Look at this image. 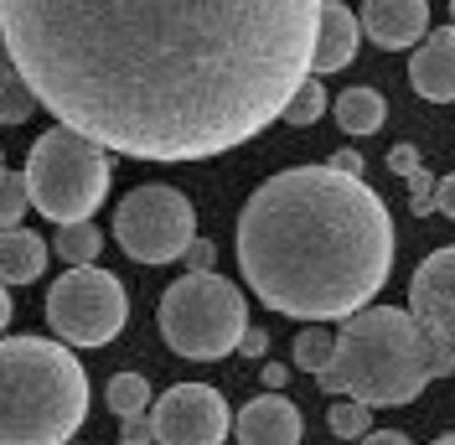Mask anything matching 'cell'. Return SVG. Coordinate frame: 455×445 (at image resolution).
<instances>
[{
    "mask_svg": "<svg viewBox=\"0 0 455 445\" xmlns=\"http://www.w3.org/2000/svg\"><path fill=\"white\" fill-rule=\"evenodd\" d=\"M326 0H0L42 109L135 161H207L264 135L311 73Z\"/></svg>",
    "mask_w": 455,
    "mask_h": 445,
    "instance_id": "6da1fadb",
    "label": "cell"
},
{
    "mask_svg": "<svg viewBox=\"0 0 455 445\" xmlns=\"http://www.w3.org/2000/svg\"><path fill=\"white\" fill-rule=\"evenodd\" d=\"M238 264L259 301L300 321H347L388 285L394 218L341 166L280 171L243 202Z\"/></svg>",
    "mask_w": 455,
    "mask_h": 445,
    "instance_id": "7a4b0ae2",
    "label": "cell"
},
{
    "mask_svg": "<svg viewBox=\"0 0 455 445\" xmlns=\"http://www.w3.org/2000/svg\"><path fill=\"white\" fill-rule=\"evenodd\" d=\"M445 373H455V347L419 327L414 311L363 306L341 321L337 358L315 378H321V393H347V399H363L368 409H394Z\"/></svg>",
    "mask_w": 455,
    "mask_h": 445,
    "instance_id": "3957f363",
    "label": "cell"
},
{
    "mask_svg": "<svg viewBox=\"0 0 455 445\" xmlns=\"http://www.w3.org/2000/svg\"><path fill=\"white\" fill-rule=\"evenodd\" d=\"M84 419V362L47 336H0V445H68Z\"/></svg>",
    "mask_w": 455,
    "mask_h": 445,
    "instance_id": "277c9868",
    "label": "cell"
},
{
    "mask_svg": "<svg viewBox=\"0 0 455 445\" xmlns=\"http://www.w3.org/2000/svg\"><path fill=\"white\" fill-rule=\"evenodd\" d=\"M27 202L62 228V222H88L99 202L109 197V156L88 135L57 125L31 145L27 156Z\"/></svg>",
    "mask_w": 455,
    "mask_h": 445,
    "instance_id": "5b68a950",
    "label": "cell"
},
{
    "mask_svg": "<svg viewBox=\"0 0 455 445\" xmlns=\"http://www.w3.org/2000/svg\"><path fill=\"white\" fill-rule=\"evenodd\" d=\"M161 336L176 358L192 362H218L238 347V336L249 327V306H243V290L233 279L212 275H187L176 279L166 295H161Z\"/></svg>",
    "mask_w": 455,
    "mask_h": 445,
    "instance_id": "8992f818",
    "label": "cell"
},
{
    "mask_svg": "<svg viewBox=\"0 0 455 445\" xmlns=\"http://www.w3.org/2000/svg\"><path fill=\"white\" fill-rule=\"evenodd\" d=\"M47 321L68 347H104L130 321V295L109 270L73 264L68 275L47 290Z\"/></svg>",
    "mask_w": 455,
    "mask_h": 445,
    "instance_id": "52a82bcc",
    "label": "cell"
},
{
    "mask_svg": "<svg viewBox=\"0 0 455 445\" xmlns=\"http://www.w3.org/2000/svg\"><path fill=\"white\" fill-rule=\"evenodd\" d=\"M114 239H119V249L130 254V259H140V264H171L197 239L192 202L176 187H135L130 197H119Z\"/></svg>",
    "mask_w": 455,
    "mask_h": 445,
    "instance_id": "ba28073f",
    "label": "cell"
},
{
    "mask_svg": "<svg viewBox=\"0 0 455 445\" xmlns=\"http://www.w3.org/2000/svg\"><path fill=\"white\" fill-rule=\"evenodd\" d=\"M233 435L223 393L207 384H176L150 399V441L156 445H223Z\"/></svg>",
    "mask_w": 455,
    "mask_h": 445,
    "instance_id": "9c48e42d",
    "label": "cell"
},
{
    "mask_svg": "<svg viewBox=\"0 0 455 445\" xmlns=\"http://www.w3.org/2000/svg\"><path fill=\"white\" fill-rule=\"evenodd\" d=\"M409 311H414L419 327H429L435 336H445L455 347V244L451 249H435L414 270V279H409Z\"/></svg>",
    "mask_w": 455,
    "mask_h": 445,
    "instance_id": "30bf717a",
    "label": "cell"
},
{
    "mask_svg": "<svg viewBox=\"0 0 455 445\" xmlns=\"http://www.w3.org/2000/svg\"><path fill=\"white\" fill-rule=\"evenodd\" d=\"M357 27L368 31L378 47L403 53L414 42H425L429 31V0H368L357 11Z\"/></svg>",
    "mask_w": 455,
    "mask_h": 445,
    "instance_id": "8fae6325",
    "label": "cell"
},
{
    "mask_svg": "<svg viewBox=\"0 0 455 445\" xmlns=\"http://www.w3.org/2000/svg\"><path fill=\"white\" fill-rule=\"evenodd\" d=\"M300 430H306L300 425V409L284 393H259L233 419L238 445H300Z\"/></svg>",
    "mask_w": 455,
    "mask_h": 445,
    "instance_id": "7c38bea8",
    "label": "cell"
},
{
    "mask_svg": "<svg viewBox=\"0 0 455 445\" xmlns=\"http://www.w3.org/2000/svg\"><path fill=\"white\" fill-rule=\"evenodd\" d=\"M409 84L419 99H435V104L455 99V27L425 31L419 53L409 57Z\"/></svg>",
    "mask_w": 455,
    "mask_h": 445,
    "instance_id": "4fadbf2b",
    "label": "cell"
},
{
    "mask_svg": "<svg viewBox=\"0 0 455 445\" xmlns=\"http://www.w3.org/2000/svg\"><path fill=\"white\" fill-rule=\"evenodd\" d=\"M357 42H363V27H357V11H347L337 0L321 5V21H315V47H311V73L326 78V73H341L352 57H357Z\"/></svg>",
    "mask_w": 455,
    "mask_h": 445,
    "instance_id": "5bb4252c",
    "label": "cell"
},
{
    "mask_svg": "<svg viewBox=\"0 0 455 445\" xmlns=\"http://www.w3.org/2000/svg\"><path fill=\"white\" fill-rule=\"evenodd\" d=\"M47 270V244L31 228H0V285H31Z\"/></svg>",
    "mask_w": 455,
    "mask_h": 445,
    "instance_id": "9a60e30c",
    "label": "cell"
},
{
    "mask_svg": "<svg viewBox=\"0 0 455 445\" xmlns=\"http://www.w3.org/2000/svg\"><path fill=\"white\" fill-rule=\"evenodd\" d=\"M331 109H337L341 135H372V130H383V119H388V104H383L378 88H347V93H337Z\"/></svg>",
    "mask_w": 455,
    "mask_h": 445,
    "instance_id": "2e32d148",
    "label": "cell"
},
{
    "mask_svg": "<svg viewBox=\"0 0 455 445\" xmlns=\"http://www.w3.org/2000/svg\"><path fill=\"white\" fill-rule=\"evenodd\" d=\"M321 114H326V84H321L315 73H306L300 88L290 93V104H284L280 119H284V125H295V130H306V125H315Z\"/></svg>",
    "mask_w": 455,
    "mask_h": 445,
    "instance_id": "e0dca14e",
    "label": "cell"
},
{
    "mask_svg": "<svg viewBox=\"0 0 455 445\" xmlns=\"http://www.w3.org/2000/svg\"><path fill=\"white\" fill-rule=\"evenodd\" d=\"M104 399H109V409L119 419H135L150 409V384H145L140 373H114L109 389H104Z\"/></svg>",
    "mask_w": 455,
    "mask_h": 445,
    "instance_id": "ac0fdd59",
    "label": "cell"
},
{
    "mask_svg": "<svg viewBox=\"0 0 455 445\" xmlns=\"http://www.w3.org/2000/svg\"><path fill=\"white\" fill-rule=\"evenodd\" d=\"M104 249V233L93 228V222H62L57 228V254L68 259V264H93Z\"/></svg>",
    "mask_w": 455,
    "mask_h": 445,
    "instance_id": "d6986e66",
    "label": "cell"
},
{
    "mask_svg": "<svg viewBox=\"0 0 455 445\" xmlns=\"http://www.w3.org/2000/svg\"><path fill=\"white\" fill-rule=\"evenodd\" d=\"M331 358H337V336H326L321 321L295 336V368H306V373H326Z\"/></svg>",
    "mask_w": 455,
    "mask_h": 445,
    "instance_id": "ffe728a7",
    "label": "cell"
},
{
    "mask_svg": "<svg viewBox=\"0 0 455 445\" xmlns=\"http://www.w3.org/2000/svg\"><path fill=\"white\" fill-rule=\"evenodd\" d=\"M31 109H36V93L27 88V78L16 68H5L0 73V125H21Z\"/></svg>",
    "mask_w": 455,
    "mask_h": 445,
    "instance_id": "44dd1931",
    "label": "cell"
},
{
    "mask_svg": "<svg viewBox=\"0 0 455 445\" xmlns=\"http://www.w3.org/2000/svg\"><path fill=\"white\" fill-rule=\"evenodd\" d=\"M326 425H331V435H341V441H363L372 430V409L363 399H337L331 415H326Z\"/></svg>",
    "mask_w": 455,
    "mask_h": 445,
    "instance_id": "7402d4cb",
    "label": "cell"
},
{
    "mask_svg": "<svg viewBox=\"0 0 455 445\" xmlns=\"http://www.w3.org/2000/svg\"><path fill=\"white\" fill-rule=\"evenodd\" d=\"M27 176H16V171L0 166V228H16L21 213H27Z\"/></svg>",
    "mask_w": 455,
    "mask_h": 445,
    "instance_id": "603a6c76",
    "label": "cell"
},
{
    "mask_svg": "<svg viewBox=\"0 0 455 445\" xmlns=\"http://www.w3.org/2000/svg\"><path fill=\"white\" fill-rule=\"evenodd\" d=\"M181 259L192 264V275H202V270H212V259H218V244H212V239H192V244L181 249Z\"/></svg>",
    "mask_w": 455,
    "mask_h": 445,
    "instance_id": "cb8c5ba5",
    "label": "cell"
},
{
    "mask_svg": "<svg viewBox=\"0 0 455 445\" xmlns=\"http://www.w3.org/2000/svg\"><path fill=\"white\" fill-rule=\"evenodd\" d=\"M409 192H414V213H429L435 207V176H425V166L409 171Z\"/></svg>",
    "mask_w": 455,
    "mask_h": 445,
    "instance_id": "d4e9b609",
    "label": "cell"
},
{
    "mask_svg": "<svg viewBox=\"0 0 455 445\" xmlns=\"http://www.w3.org/2000/svg\"><path fill=\"white\" fill-rule=\"evenodd\" d=\"M388 166H394L398 176H409V171H419V150H414V145H394V150H388Z\"/></svg>",
    "mask_w": 455,
    "mask_h": 445,
    "instance_id": "484cf974",
    "label": "cell"
},
{
    "mask_svg": "<svg viewBox=\"0 0 455 445\" xmlns=\"http://www.w3.org/2000/svg\"><path fill=\"white\" fill-rule=\"evenodd\" d=\"M264 347H269V336L259 332V327H243V336H238L233 352H243V358H264Z\"/></svg>",
    "mask_w": 455,
    "mask_h": 445,
    "instance_id": "4316f807",
    "label": "cell"
},
{
    "mask_svg": "<svg viewBox=\"0 0 455 445\" xmlns=\"http://www.w3.org/2000/svg\"><path fill=\"white\" fill-rule=\"evenodd\" d=\"M435 207H440L445 218H455V171H451V176H440V182H435Z\"/></svg>",
    "mask_w": 455,
    "mask_h": 445,
    "instance_id": "83f0119b",
    "label": "cell"
},
{
    "mask_svg": "<svg viewBox=\"0 0 455 445\" xmlns=\"http://www.w3.org/2000/svg\"><path fill=\"white\" fill-rule=\"evenodd\" d=\"M124 445H150V419L145 415L124 419Z\"/></svg>",
    "mask_w": 455,
    "mask_h": 445,
    "instance_id": "f1b7e54d",
    "label": "cell"
},
{
    "mask_svg": "<svg viewBox=\"0 0 455 445\" xmlns=\"http://www.w3.org/2000/svg\"><path fill=\"white\" fill-rule=\"evenodd\" d=\"M284 384H290V373H284L280 362H264V389H269V393H280Z\"/></svg>",
    "mask_w": 455,
    "mask_h": 445,
    "instance_id": "f546056e",
    "label": "cell"
},
{
    "mask_svg": "<svg viewBox=\"0 0 455 445\" xmlns=\"http://www.w3.org/2000/svg\"><path fill=\"white\" fill-rule=\"evenodd\" d=\"M357 445H409V435H398V430H372V435H363Z\"/></svg>",
    "mask_w": 455,
    "mask_h": 445,
    "instance_id": "4dcf8cb0",
    "label": "cell"
},
{
    "mask_svg": "<svg viewBox=\"0 0 455 445\" xmlns=\"http://www.w3.org/2000/svg\"><path fill=\"white\" fill-rule=\"evenodd\" d=\"M331 166L352 171V176H363V161H357V156H352V150H341V156H337V161H331Z\"/></svg>",
    "mask_w": 455,
    "mask_h": 445,
    "instance_id": "1f68e13d",
    "label": "cell"
},
{
    "mask_svg": "<svg viewBox=\"0 0 455 445\" xmlns=\"http://www.w3.org/2000/svg\"><path fill=\"white\" fill-rule=\"evenodd\" d=\"M11 327V295H5V285H0V332Z\"/></svg>",
    "mask_w": 455,
    "mask_h": 445,
    "instance_id": "d6a6232c",
    "label": "cell"
},
{
    "mask_svg": "<svg viewBox=\"0 0 455 445\" xmlns=\"http://www.w3.org/2000/svg\"><path fill=\"white\" fill-rule=\"evenodd\" d=\"M5 68H11V53H5V42H0V73H5Z\"/></svg>",
    "mask_w": 455,
    "mask_h": 445,
    "instance_id": "836d02e7",
    "label": "cell"
},
{
    "mask_svg": "<svg viewBox=\"0 0 455 445\" xmlns=\"http://www.w3.org/2000/svg\"><path fill=\"white\" fill-rule=\"evenodd\" d=\"M429 445H455V435H440V441H429Z\"/></svg>",
    "mask_w": 455,
    "mask_h": 445,
    "instance_id": "e575fe53",
    "label": "cell"
},
{
    "mask_svg": "<svg viewBox=\"0 0 455 445\" xmlns=\"http://www.w3.org/2000/svg\"><path fill=\"white\" fill-rule=\"evenodd\" d=\"M451 27H455V0H451Z\"/></svg>",
    "mask_w": 455,
    "mask_h": 445,
    "instance_id": "d590c367",
    "label": "cell"
}]
</instances>
